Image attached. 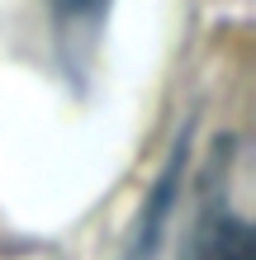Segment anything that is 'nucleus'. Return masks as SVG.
<instances>
[{
	"label": "nucleus",
	"mask_w": 256,
	"mask_h": 260,
	"mask_svg": "<svg viewBox=\"0 0 256 260\" xmlns=\"http://www.w3.org/2000/svg\"><path fill=\"white\" fill-rule=\"evenodd\" d=\"M185 260H256L251 251V227L233 213H209V218L194 227Z\"/></svg>",
	"instance_id": "f257e3e1"
},
{
	"label": "nucleus",
	"mask_w": 256,
	"mask_h": 260,
	"mask_svg": "<svg viewBox=\"0 0 256 260\" xmlns=\"http://www.w3.org/2000/svg\"><path fill=\"white\" fill-rule=\"evenodd\" d=\"M52 5H57L62 19H95L104 10V0H52Z\"/></svg>",
	"instance_id": "f03ea898"
}]
</instances>
